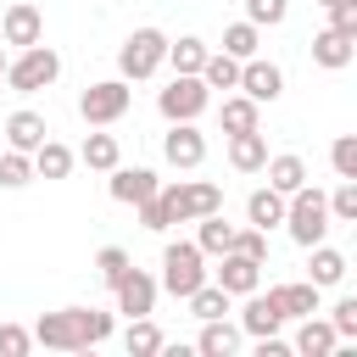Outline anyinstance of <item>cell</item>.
<instances>
[{"instance_id":"30bf717a","label":"cell","mask_w":357,"mask_h":357,"mask_svg":"<svg viewBox=\"0 0 357 357\" xmlns=\"http://www.w3.org/2000/svg\"><path fill=\"white\" fill-rule=\"evenodd\" d=\"M0 39H6V45H17V50L39 45V39H45V17H39V6H33V0L6 6V17H0Z\"/></svg>"},{"instance_id":"e575fe53","label":"cell","mask_w":357,"mask_h":357,"mask_svg":"<svg viewBox=\"0 0 357 357\" xmlns=\"http://www.w3.org/2000/svg\"><path fill=\"white\" fill-rule=\"evenodd\" d=\"M128 268H134V262H128V251H123V245H100V251H95V273H100V284H106V290H112Z\"/></svg>"},{"instance_id":"cb8c5ba5","label":"cell","mask_w":357,"mask_h":357,"mask_svg":"<svg viewBox=\"0 0 357 357\" xmlns=\"http://www.w3.org/2000/svg\"><path fill=\"white\" fill-rule=\"evenodd\" d=\"M245 218H251V229H273V223H284V195L279 190H251V201H245Z\"/></svg>"},{"instance_id":"9a60e30c","label":"cell","mask_w":357,"mask_h":357,"mask_svg":"<svg viewBox=\"0 0 357 357\" xmlns=\"http://www.w3.org/2000/svg\"><path fill=\"white\" fill-rule=\"evenodd\" d=\"M279 324H284V312H279V301L273 296H245V312H240V335H279Z\"/></svg>"},{"instance_id":"1f68e13d","label":"cell","mask_w":357,"mask_h":357,"mask_svg":"<svg viewBox=\"0 0 357 357\" xmlns=\"http://www.w3.org/2000/svg\"><path fill=\"white\" fill-rule=\"evenodd\" d=\"M167 61H173V73H201V61H206V39H195V33H184L178 45L167 39Z\"/></svg>"},{"instance_id":"d6986e66","label":"cell","mask_w":357,"mask_h":357,"mask_svg":"<svg viewBox=\"0 0 357 357\" xmlns=\"http://www.w3.org/2000/svg\"><path fill=\"white\" fill-rule=\"evenodd\" d=\"M262 173H268V190H279V195H290V190H301V184H307V162H301L296 151L268 156V162H262Z\"/></svg>"},{"instance_id":"7c38bea8","label":"cell","mask_w":357,"mask_h":357,"mask_svg":"<svg viewBox=\"0 0 357 357\" xmlns=\"http://www.w3.org/2000/svg\"><path fill=\"white\" fill-rule=\"evenodd\" d=\"M234 89H245V95L262 106V100H279V89H284V73H279L273 61H257V56H251V61H240V84H234Z\"/></svg>"},{"instance_id":"4316f807","label":"cell","mask_w":357,"mask_h":357,"mask_svg":"<svg viewBox=\"0 0 357 357\" xmlns=\"http://www.w3.org/2000/svg\"><path fill=\"white\" fill-rule=\"evenodd\" d=\"M218 117H223V134H245V128H257V123H262V112H257V100H251V95H229Z\"/></svg>"},{"instance_id":"836d02e7","label":"cell","mask_w":357,"mask_h":357,"mask_svg":"<svg viewBox=\"0 0 357 357\" xmlns=\"http://www.w3.org/2000/svg\"><path fill=\"white\" fill-rule=\"evenodd\" d=\"M324 201H329V223H357V178H340L335 195Z\"/></svg>"},{"instance_id":"d590c367","label":"cell","mask_w":357,"mask_h":357,"mask_svg":"<svg viewBox=\"0 0 357 357\" xmlns=\"http://www.w3.org/2000/svg\"><path fill=\"white\" fill-rule=\"evenodd\" d=\"M223 50H229L234 61H251V56H257V22H234V28H223Z\"/></svg>"},{"instance_id":"9c48e42d","label":"cell","mask_w":357,"mask_h":357,"mask_svg":"<svg viewBox=\"0 0 357 357\" xmlns=\"http://www.w3.org/2000/svg\"><path fill=\"white\" fill-rule=\"evenodd\" d=\"M156 279L145 273V268H128L117 284H112V296H117V312H128V318H151V307H156Z\"/></svg>"},{"instance_id":"5bb4252c","label":"cell","mask_w":357,"mask_h":357,"mask_svg":"<svg viewBox=\"0 0 357 357\" xmlns=\"http://www.w3.org/2000/svg\"><path fill=\"white\" fill-rule=\"evenodd\" d=\"M212 284H223L229 296H251V290L262 284V262H251V257H240V251H223V268H218Z\"/></svg>"},{"instance_id":"603a6c76","label":"cell","mask_w":357,"mask_h":357,"mask_svg":"<svg viewBox=\"0 0 357 357\" xmlns=\"http://www.w3.org/2000/svg\"><path fill=\"white\" fill-rule=\"evenodd\" d=\"M73 162H78V156H73L61 139H39V145H33V173H39V178H67Z\"/></svg>"},{"instance_id":"3957f363","label":"cell","mask_w":357,"mask_h":357,"mask_svg":"<svg viewBox=\"0 0 357 357\" xmlns=\"http://www.w3.org/2000/svg\"><path fill=\"white\" fill-rule=\"evenodd\" d=\"M284 229H290V240H296L301 251L318 245V240L329 234V201H324V190H312V184L290 190V195H284Z\"/></svg>"},{"instance_id":"8fae6325","label":"cell","mask_w":357,"mask_h":357,"mask_svg":"<svg viewBox=\"0 0 357 357\" xmlns=\"http://www.w3.org/2000/svg\"><path fill=\"white\" fill-rule=\"evenodd\" d=\"M162 156H167L173 167H184V173L201 167V162H206V134H201L195 123H173L167 139H162Z\"/></svg>"},{"instance_id":"f546056e","label":"cell","mask_w":357,"mask_h":357,"mask_svg":"<svg viewBox=\"0 0 357 357\" xmlns=\"http://www.w3.org/2000/svg\"><path fill=\"white\" fill-rule=\"evenodd\" d=\"M162 346H167V340H162V329H156L151 318H134L128 335H123V351H128V357H156Z\"/></svg>"},{"instance_id":"6da1fadb","label":"cell","mask_w":357,"mask_h":357,"mask_svg":"<svg viewBox=\"0 0 357 357\" xmlns=\"http://www.w3.org/2000/svg\"><path fill=\"white\" fill-rule=\"evenodd\" d=\"M206 212H223V190L206 178H178V184H156L151 201H139V223L151 234L173 229V223H195Z\"/></svg>"},{"instance_id":"5b68a950","label":"cell","mask_w":357,"mask_h":357,"mask_svg":"<svg viewBox=\"0 0 357 357\" xmlns=\"http://www.w3.org/2000/svg\"><path fill=\"white\" fill-rule=\"evenodd\" d=\"M167 296H190L195 284H206V257H201V245L195 240H173L167 251H162V279H156Z\"/></svg>"},{"instance_id":"60d3db41","label":"cell","mask_w":357,"mask_h":357,"mask_svg":"<svg viewBox=\"0 0 357 357\" xmlns=\"http://www.w3.org/2000/svg\"><path fill=\"white\" fill-rule=\"evenodd\" d=\"M28 346H33V329H22V324H0V357H28Z\"/></svg>"},{"instance_id":"74e56055","label":"cell","mask_w":357,"mask_h":357,"mask_svg":"<svg viewBox=\"0 0 357 357\" xmlns=\"http://www.w3.org/2000/svg\"><path fill=\"white\" fill-rule=\"evenodd\" d=\"M229 251H240V257H251V262H262V268H268V234H262V229H234Z\"/></svg>"},{"instance_id":"484cf974","label":"cell","mask_w":357,"mask_h":357,"mask_svg":"<svg viewBox=\"0 0 357 357\" xmlns=\"http://www.w3.org/2000/svg\"><path fill=\"white\" fill-rule=\"evenodd\" d=\"M201 84H206V89H234V84H240V61H234L229 50H206V61H201Z\"/></svg>"},{"instance_id":"277c9868","label":"cell","mask_w":357,"mask_h":357,"mask_svg":"<svg viewBox=\"0 0 357 357\" xmlns=\"http://www.w3.org/2000/svg\"><path fill=\"white\" fill-rule=\"evenodd\" d=\"M61 78V56L39 39V45H28L17 61H6V84L17 89V95H39V89H50Z\"/></svg>"},{"instance_id":"8d00e7d4","label":"cell","mask_w":357,"mask_h":357,"mask_svg":"<svg viewBox=\"0 0 357 357\" xmlns=\"http://www.w3.org/2000/svg\"><path fill=\"white\" fill-rule=\"evenodd\" d=\"M290 17V0H245V22H257V28H279Z\"/></svg>"},{"instance_id":"2e32d148","label":"cell","mask_w":357,"mask_h":357,"mask_svg":"<svg viewBox=\"0 0 357 357\" xmlns=\"http://www.w3.org/2000/svg\"><path fill=\"white\" fill-rule=\"evenodd\" d=\"M335 346H340V335H335L329 318H318V312H307L301 329H296V340H290V351H301V357H329Z\"/></svg>"},{"instance_id":"f35d334b","label":"cell","mask_w":357,"mask_h":357,"mask_svg":"<svg viewBox=\"0 0 357 357\" xmlns=\"http://www.w3.org/2000/svg\"><path fill=\"white\" fill-rule=\"evenodd\" d=\"M329 162H335L340 178H357V134H340V139L329 145Z\"/></svg>"},{"instance_id":"ffe728a7","label":"cell","mask_w":357,"mask_h":357,"mask_svg":"<svg viewBox=\"0 0 357 357\" xmlns=\"http://www.w3.org/2000/svg\"><path fill=\"white\" fill-rule=\"evenodd\" d=\"M201 357H234L240 351V329L229 318H201V340H195Z\"/></svg>"},{"instance_id":"7bdbcfd3","label":"cell","mask_w":357,"mask_h":357,"mask_svg":"<svg viewBox=\"0 0 357 357\" xmlns=\"http://www.w3.org/2000/svg\"><path fill=\"white\" fill-rule=\"evenodd\" d=\"M0 84H6V50H0Z\"/></svg>"},{"instance_id":"ba28073f","label":"cell","mask_w":357,"mask_h":357,"mask_svg":"<svg viewBox=\"0 0 357 357\" xmlns=\"http://www.w3.org/2000/svg\"><path fill=\"white\" fill-rule=\"evenodd\" d=\"M206 100H212V89L201 84V73H173V84L156 95V112L167 123H195L206 112Z\"/></svg>"},{"instance_id":"7a4b0ae2","label":"cell","mask_w":357,"mask_h":357,"mask_svg":"<svg viewBox=\"0 0 357 357\" xmlns=\"http://www.w3.org/2000/svg\"><path fill=\"white\" fill-rule=\"evenodd\" d=\"M106 335H112V312H100V307H61L33 324V340L50 351H89Z\"/></svg>"},{"instance_id":"e0dca14e","label":"cell","mask_w":357,"mask_h":357,"mask_svg":"<svg viewBox=\"0 0 357 357\" xmlns=\"http://www.w3.org/2000/svg\"><path fill=\"white\" fill-rule=\"evenodd\" d=\"M351 56H357V39H351V33H340V28H324V33L312 39V61H318V67H329V73L351 67Z\"/></svg>"},{"instance_id":"4fadbf2b","label":"cell","mask_w":357,"mask_h":357,"mask_svg":"<svg viewBox=\"0 0 357 357\" xmlns=\"http://www.w3.org/2000/svg\"><path fill=\"white\" fill-rule=\"evenodd\" d=\"M156 184H162V178H156L151 167H123V162L112 167V201H123V206L151 201V195H156Z\"/></svg>"},{"instance_id":"44dd1931","label":"cell","mask_w":357,"mask_h":357,"mask_svg":"<svg viewBox=\"0 0 357 357\" xmlns=\"http://www.w3.org/2000/svg\"><path fill=\"white\" fill-rule=\"evenodd\" d=\"M45 134H50V128H45L39 112H11V117H6V145H11V151H28V156H33V145H39Z\"/></svg>"},{"instance_id":"d6a6232c","label":"cell","mask_w":357,"mask_h":357,"mask_svg":"<svg viewBox=\"0 0 357 357\" xmlns=\"http://www.w3.org/2000/svg\"><path fill=\"white\" fill-rule=\"evenodd\" d=\"M28 178H33V156L6 145V151H0V184H6V190H22Z\"/></svg>"},{"instance_id":"ac0fdd59","label":"cell","mask_w":357,"mask_h":357,"mask_svg":"<svg viewBox=\"0 0 357 357\" xmlns=\"http://www.w3.org/2000/svg\"><path fill=\"white\" fill-rule=\"evenodd\" d=\"M262 162H268V139H262V128L229 134V167H234V173H262Z\"/></svg>"},{"instance_id":"8992f818","label":"cell","mask_w":357,"mask_h":357,"mask_svg":"<svg viewBox=\"0 0 357 357\" xmlns=\"http://www.w3.org/2000/svg\"><path fill=\"white\" fill-rule=\"evenodd\" d=\"M162 61H167V33H162V28H134V33L123 39V50H117V73H123L128 84L151 78Z\"/></svg>"},{"instance_id":"ab89813d","label":"cell","mask_w":357,"mask_h":357,"mask_svg":"<svg viewBox=\"0 0 357 357\" xmlns=\"http://www.w3.org/2000/svg\"><path fill=\"white\" fill-rule=\"evenodd\" d=\"M329 329H335L340 340H357V296H340V301H335V312H329Z\"/></svg>"},{"instance_id":"d4e9b609","label":"cell","mask_w":357,"mask_h":357,"mask_svg":"<svg viewBox=\"0 0 357 357\" xmlns=\"http://www.w3.org/2000/svg\"><path fill=\"white\" fill-rule=\"evenodd\" d=\"M195 223H201V229H195L201 257H223L229 240H234V223H223V212H206V218H195Z\"/></svg>"},{"instance_id":"52a82bcc","label":"cell","mask_w":357,"mask_h":357,"mask_svg":"<svg viewBox=\"0 0 357 357\" xmlns=\"http://www.w3.org/2000/svg\"><path fill=\"white\" fill-rule=\"evenodd\" d=\"M128 100H134L128 78H100V84H89V89L78 95V117H84L89 128H106V123H117V117L128 112Z\"/></svg>"},{"instance_id":"b9f144b4","label":"cell","mask_w":357,"mask_h":357,"mask_svg":"<svg viewBox=\"0 0 357 357\" xmlns=\"http://www.w3.org/2000/svg\"><path fill=\"white\" fill-rule=\"evenodd\" d=\"M257 357H290V340H279V335H262V340H257Z\"/></svg>"},{"instance_id":"f1b7e54d","label":"cell","mask_w":357,"mask_h":357,"mask_svg":"<svg viewBox=\"0 0 357 357\" xmlns=\"http://www.w3.org/2000/svg\"><path fill=\"white\" fill-rule=\"evenodd\" d=\"M307 251H312V284H318V290L346 279V257H340L335 245H324V240H318V245H307Z\"/></svg>"},{"instance_id":"7402d4cb","label":"cell","mask_w":357,"mask_h":357,"mask_svg":"<svg viewBox=\"0 0 357 357\" xmlns=\"http://www.w3.org/2000/svg\"><path fill=\"white\" fill-rule=\"evenodd\" d=\"M268 296L279 301L284 318H307V312H318V284H312V279H301V284H273Z\"/></svg>"},{"instance_id":"83f0119b","label":"cell","mask_w":357,"mask_h":357,"mask_svg":"<svg viewBox=\"0 0 357 357\" xmlns=\"http://www.w3.org/2000/svg\"><path fill=\"white\" fill-rule=\"evenodd\" d=\"M78 156H84V167H95V173H112V167L123 162V151H117V134H89Z\"/></svg>"},{"instance_id":"4dcf8cb0","label":"cell","mask_w":357,"mask_h":357,"mask_svg":"<svg viewBox=\"0 0 357 357\" xmlns=\"http://www.w3.org/2000/svg\"><path fill=\"white\" fill-rule=\"evenodd\" d=\"M184 301H190V312H195V318H223L234 296H229L223 284H195V290H190Z\"/></svg>"}]
</instances>
